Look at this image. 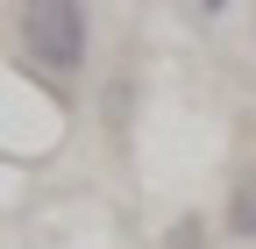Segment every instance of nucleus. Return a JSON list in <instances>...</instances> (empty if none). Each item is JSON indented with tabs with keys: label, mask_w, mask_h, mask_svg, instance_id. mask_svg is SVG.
I'll return each instance as SVG.
<instances>
[{
	"label": "nucleus",
	"mask_w": 256,
	"mask_h": 249,
	"mask_svg": "<svg viewBox=\"0 0 256 249\" xmlns=\"http://www.w3.org/2000/svg\"><path fill=\"white\" fill-rule=\"evenodd\" d=\"M22 43L43 72L72 78L86 64V0H22Z\"/></svg>",
	"instance_id": "f257e3e1"
},
{
	"label": "nucleus",
	"mask_w": 256,
	"mask_h": 249,
	"mask_svg": "<svg viewBox=\"0 0 256 249\" xmlns=\"http://www.w3.org/2000/svg\"><path fill=\"white\" fill-rule=\"evenodd\" d=\"M228 235L235 242H256V171H242L228 185Z\"/></svg>",
	"instance_id": "f03ea898"
},
{
	"label": "nucleus",
	"mask_w": 256,
	"mask_h": 249,
	"mask_svg": "<svg viewBox=\"0 0 256 249\" xmlns=\"http://www.w3.org/2000/svg\"><path fill=\"white\" fill-rule=\"evenodd\" d=\"M164 249H206V214H178L164 228Z\"/></svg>",
	"instance_id": "7ed1b4c3"
},
{
	"label": "nucleus",
	"mask_w": 256,
	"mask_h": 249,
	"mask_svg": "<svg viewBox=\"0 0 256 249\" xmlns=\"http://www.w3.org/2000/svg\"><path fill=\"white\" fill-rule=\"evenodd\" d=\"M220 8H228V0H200V14H220Z\"/></svg>",
	"instance_id": "20e7f679"
}]
</instances>
